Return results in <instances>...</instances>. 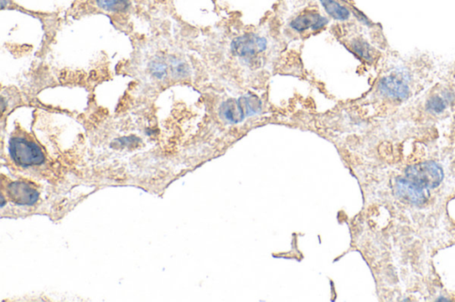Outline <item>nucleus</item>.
Here are the masks:
<instances>
[{"label":"nucleus","instance_id":"f257e3e1","mask_svg":"<svg viewBox=\"0 0 455 302\" xmlns=\"http://www.w3.org/2000/svg\"><path fill=\"white\" fill-rule=\"evenodd\" d=\"M261 111V101L254 94L230 98L221 104L220 116L230 123H239Z\"/></svg>","mask_w":455,"mask_h":302},{"label":"nucleus","instance_id":"f03ea898","mask_svg":"<svg viewBox=\"0 0 455 302\" xmlns=\"http://www.w3.org/2000/svg\"><path fill=\"white\" fill-rule=\"evenodd\" d=\"M8 150L15 164L23 168L39 166L45 162L44 153L39 144L23 136L12 137Z\"/></svg>","mask_w":455,"mask_h":302},{"label":"nucleus","instance_id":"7ed1b4c3","mask_svg":"<svg viewBox=\"0 0 455 302\" xmlns=\"http://www.w3.org/2000/svg\"><path fill=\"white\" fill-rule=\"evenodd\" d=\"M405 175L423 189H436L441 186L445 177L441 166L432 161L408 166L405 169Z\"/></svg>","mask_w":455,"mask_h":302},{"label":"nucleus","instance_id":"20e7f679","mask_svg":"<svg viewBox=\"0 0 455 302\" xmlns=\"http://www.w3.org/2000/svg\"><path fill=\"white\" fill-rule=\"evenodd\" d=\"M411 78L405 70L395 71L384 76L378 84V90L384 97L394 100H405L411 92Z\"/></svg>","mask_w":455,"mask_h":302},{"label":"nucleus","instance_id":"39448f33","mask_svg":"<svg viewBox=\"0 0 455 302\" xmlns=\"http://www.w3.org/2000/svg\"><path fill=\"white\" fill-rule=\"evenodd\" d=\"M268 47V40L255 33H247L232 42L230 51L236 57L252 58L263 54Z\"/></svg>","mask_w":455,"mask_h":302},{"label":"nucleus","instance_id":"423d86ee","mask_svg":"<svg viewBox=\"0 0 455 302\" xmlns=\"http://www.w3.org/2000/svg\"><path fill=\"white\" fill-rule=\"evenodd\" d=\"M393 191L396 198L411 205L423 206L428 200L423 188L407 177H396L393 184Z\"/></svg>","mask_w":455,"mask_h":302},{"label":"nucleus","instance_id":"0eeeda50","mask_svg":"<svg viewBox=\"0 0 455 302\" xmlns=\"http://www.w3.org/2000/svg\"><path fill=\"white\" fill-rule=\"evenodd\" d=\"M8 195L14 204L19 206H32L38 202L39 197L38 191L21 181L8 184Z\"/></svg>","mask_w":455,"mask_h":302},{"label":"nucleus","instance_id":"6e6552de","mask_svg":"<svg viewBox=\"0 0 455 302\" xmlns=\"http://www.w3.org/2000/svg\"><path fill=\"white\" fill-rule=\"evenodd\" d=\"M328 19L316 11H306L298 15L290 23V27L296 32L303 33L312 30L316 32L327 25Z\"/></svg>","mask_w":455,"mask_h":302},{"label":"nucleus","instance_id":"1a4fd4ad","mask_svg":"<svg viewBox=\"0 0 455 302\" xmlns=\"http://www.w3.org/2000/svg\"><path fill=\"white\" fill-rule=\"evenodd\" d=\"M95 7L112 14H124L130 10V0H94Z\"/></svg>","mask_w":455,"mask_h":302},{"label":"nucleus","instance_id":"9d476101","mask_svg":"<svg viewBox=\"0 0 455 302\" xmlns=\"http://www.w3.org/2000/svg\"><path fill=\"white\" fill-rule=\"evenodd\" d=\"M322 7L329 17L334 20L347 21L350 19V11L335 0H321Z\"/></svg>","mask_w":455,"mask_h":302},{"label":"nucleus","instance_id":"9b49d317","mask_svg":"<svg viewBox=\"0 0 455 302\" xmlns=\"http://www.w3.org/2000/svg\"><path fill=\"white\" fill-rule=\"evenodd\" d=\"M150 70L155 78L164 80L167 78L169 74L171 75L170 63H169V60L165 61L161 58H156L150 63Z\"/></svg>","mask_w":455,"mask_h":302},{"label":"nucleus","instance_id":"f8f14e48","mask_svg":"<svg viewBox=\"0 0 455 302\" xmlns=\"http://www.w3.org/2000/svg\"><path fill=\"white\" fill-rule=\"evenodd\" d=\"M352 48L355 54L363 60L370 61L373 58V49L365 40L361 39L353 40Z\"/></svg>","mask_w":455,"mask_h":302},{"label":"nucleus","instance_id":"ddd939ff","mask_svg":"<svg viewBox=\"0 0 455 302\" xmlns=\"http://www.w3.org/2000/svg\"><path fill=\"white\" fill-rule=\"evenodd\" d=\"M447 101L445 100L444 97L439 96V95H434L429 98L426 103V109L429 113L436 114L439 115L444 112L448 106Z\"/></svg>","mask_w":455,"mask_h":302},{"label":"nucleus","instance_id":"4468645a","mask_svg":"<svg viewBox=\"0 0 455 302\" xmlns=\"http://www.w3.org/2000/svg\"><path fill=\"white\" fill-rule=\"evenodd\" d=\"M436 301H450V300H449V299H445L444 296H441Z\"/></svg>","mask_w":455,"mask_h":302}]
</instances>
